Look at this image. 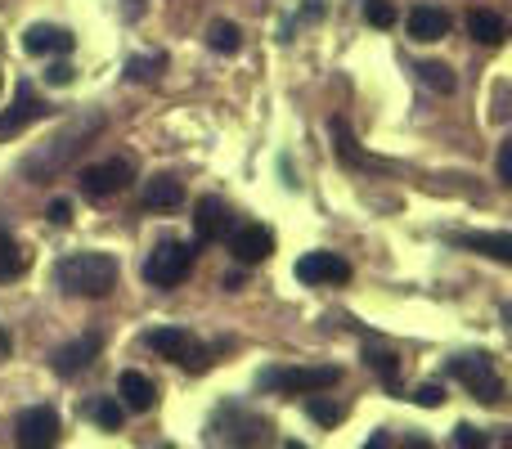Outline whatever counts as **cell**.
Returning a JSON list of instances; mask_svg holds the SVG:
<instances>
[{"label":"cell","mask_w":512,"mask_h":449,"mask_svg":"<svg viewBox=\"0 0 512 449\" xmlns=\"http://www.w3.org/2000/svg\"><path fill=\"white\" fill-rule=\"evenodd\" d=\"M72 45H77V36L68 32V27H50V23H36L23 32V50L27 54H72Z\"/></svg>","instance_id":"14"},{"label":"cell","mask_w":512,"mask_h":449,"mask_svg":"<svg viewBox=\"0 0 512 449\" xmlns=\"http://www.w3.org/2000/svg\"><path fill=\"white\" fill-rule=\"evenodd\" d=\"M364 18L373 27H396V5L391 0H364Z\"/></svg>","instance_id":"28"},{"label":"cell","mask_w":512,"mask_h":449,"mask_svg":"<svg viewBox=\"0 0 512 449\" xmlns=\"http://www.w3.org/2000/svg\"><path fill=\"white\" fill-rule=\"evenodd\" d=\"M450 378H459L481 405H499V400H504V378H499L490 355H454Z\"/></svg>","instance_id":"5"},{"label":"cell","mask_w":512,"mask_h":449,"mask_svg":"<svg viewBox=\"0 0 512 449\" xmlns=\"http://www.w3.org/2000/svg\"><path fill=\"white\" fill-rule=\"evenodd\" d=\"M459 247H468V252H481V256H490V261H499V265H508L512 261V234H459L454 238Z\"/></svg>","instance_id":"17"},{"label":"cell","mask_w":512,"mask_h":449,"mask_svg":"<svg viewBox=\"0 0 512 449\" xmlns=\"http://www.w3.org/2000/svg\"><path fill=\"white\" fill-rule=\"evenodd\" d=\"M14 432H18V445H27V449L54 445V441H59V414H54V409H45V405H32V409H23V414H18Z\"/></svg>","instance_id":"9"},{"label":"cell","mask_w":512,"mask_h":449,"mask_svg":"<svg viewBox=\"0 0 512 449\" xmlns=\"http://www.w3.org/2000/svg\"><path fill=\"white\" fill-rule=\"evenodd\" d=\"M468 32H472V41H481V45H504L508 23L495 14V9H472V14H468Z\"/></svg>","instance_id":"19"},{"label":"cell","mask_w":512,"mask_h":449,"mask_svg":"<svg viewBox=\"0 0 512 449\" xmlns=\"http://www.w3.org/2000/svg\"><path fill=\"white\" fill-rule=\"evenodd\" d=\"M54 279H59V288L68 297H108L117 288V256H108V252L63 256Z\"/></svg>","instance_id":"1"},{"label":"cell","mask_w":512,"mask_h":449,"mask_svg":"<svg viewBox=\"0 0 512 449\" xmlns=\"http://www.w3.org/2000/svg\"><path fill=\"white\" fill-rule=\"evenodd\" d=\"M50 221H54V225H68V221H72V207L63 203V198H54V203H50Z\"/></svg>","instance_id":"33"},{"label":"cell","mask_w":512,"mask_h":449,"mask_svg":"<svg viewBox=\"0 0 512 449\" xmlns=\"http://www.w3.org/2000/svg\"><path fill=\"white\" fill-rule=\"evenodd\" d=\"M230 252L239 256L243 265H261L274 256V234L265 225H239L230 234Z\"/></svg>","instance_id":"12"},{"label":"cell","mask_w":512,"mask_h":449,"mask_svg":"<svg viewBox=\"0 0 512 449\" xmlns=\"http://www.w3.org/2000/svg\"><path fill=\"white\" fill-rule=\"evenodd\" d=\"M117 396H122V405L135 409V414H149V409L158 405V387H153L144 373H135V369L117 378Z\"/></svg>","instance_id":"16"},{"label":"cell","mask_w":512,"mask_h":449,"mask_svg":"<svg viewBox=\"0 0 512 449\" xmlns=\"http://www.w3.org/2000/svg\"><path fill=\"white\" fill-rule=\"evenodd\" d=\"M418 77H423V86L427 90H436V95H454V72L445 68V63H436V59H427V63H418Z\"/></svg>","instance_id":"22"},{"label":"cell","mask_w":512,"mask_h":449,"mask_svg":"<svg viewBox=\"0 0 512 449\" xmlns=\"http://www.w3.org/2000/svg\"><path fill=\"white\" fill-rule=\"evenodd\" d=\"M292 274H297V283L319 288V283H346V279H351V265H346L337 252H306Z\"/></svg>","instance_id":"10"},{"label":"cell","mask_w":512,"mask_h":449,"mask_svg":"<svg viewBox=\"0 0 512 449\" xmlns=\"http://www.w3.org/2000/svg\"><path fill=\"white\" fill-rule=\"evenodd\" d=\"M27 270V256L18 252V243L9 238V229H0V283L5 279H18Z\"/></svg>","instance_id":"21"},{"label":"cell","mask_w":512,"mask_h":449,"mask_svg":"<svg viewBox=\"0 0 512 449\" xmlns=\"http://www.w3.org/2000/svg\"><path fill=\"white\" fill-rule=\"evenodd\" d=\"M207 45H212L216 54H239L243 32L234 23H212V27H207Z\"/></svg>","instance_id":"24"},{"label":"cell","mask_w":512,"mask_h":449,"mask_svg":"<svg viewBox=\"0 0 512 449\" xmlns=\"http://www.w3.org/2000/svg\"><path fill=\"white\" fill-rule=\"evenodd\" d=\"M180 203H185V189H180L176 176H158L144 189V207H149V212H171V207H180Z\"/></svg>","instance_id":"18"},{"label":"cell","mask_w":512,"mask_h":449,"mask_svg":"<svg viewBox=\"0 0 512 449\" xmlns=\"http://www.w3.org/2000/svg\"><path fill=\"white\" fill-rule=\"evenodd\" d=\"M328 131H333V144H337V153H342V162H346V167H364L360 149H355V135H351V126H346L342 117H333V122H328Z\"/></svg>","instance_id":"23"},{"label":"cell","mask_w":512,"mask_h":449,"mask_svg":"<svg viewBox=\"0 0 512 449\" xmlns=\"http://www.w3.org/2000/svg\"><path fill=\"white\" fill-rule=\"evenodd\" d=\"M45 117H50V104H45V99L36 95L27 81H18L14 108H5V113H0V140H5V135H18L23 126H32V122H45Z\"/></svg>","instance_id":"8"},{"label":"cell","mask_w":512,"mask_h":449,"mask_svg":"<svg viewBox=\"0 0 512 449\" xmlns=\"http://www.w3.org/2000/svg\"><path fill=\"white\" fill-rule=\"evenodd\" d=\"M162 68H167V59L162 54H153V59H144V54H135L131 63H126V72H131V81H158Z\"/></svg>","instance_id":"27"},{"label":"cell","mask_w":512,"mask_h":449,"mask_svg":"<svg viewBox=\"0 0 512 449\" xmlns=\"http://www.w3.org/2000/svg\"><path fill=\"white\" fill-rule=\"evenodd\" d=\"M45 81H50V86H68L72 68H68V63H50V68H45Z\"/></svg>","instance_id":"32"},{"label":"cell","mask_w":512,"mask_h":449,"mask_svg":"<svg viewBox=\"0 0 512 449\" xmlns=\"http://www.w3.org/2000/svg\"><path fill=\"white\" fill-rule=\"evenodd\" d=\"M499 185H512V140L499 144Z\"/></svg>","instance_id":"30"},{"label":"cell","mask_w":512,"mask_h":449,"mask_svg":"<svg viewBox=\"0 0 512 449\" xmlns=\"http://www.w3.org/2000/svg\"><path fill=\"white\" fill-rule=\"evenodd\" d=\"M212 423H225V432H221V427H212V441H230V445H256V441H265V432H270V423H265V418H256V414H248L243 405L216 409Z\"/></svg>","instance_id":"7"},{"label":"cell","mask_w":512,"mask_h":449,"mask_svg":"<svg viewBox=\"0 0 512 449\" xmlns=\"http://www.w3.org/2000/svg\"><path fill=\"white\" fill-rule=\"evenodd\" d=\"M364 364H373V369L382 373V382H387L391 391H400V382H396V355H391V351H378V346H364Z\"/></svg>","instance_id":"26"},{"label":"cell","mask_w":512,"mask_h":449,"mask_svg":"<svg viewBox=\"0 0 512 449\" xmlns=\"http://www.w3.org/2000/svg\"><path fill=\"white\" fill-rule=\"evenodd\" d=\"M414 400L423 409H436V405H445V387H436V382H423V387L414 391Z\"/></svg>","instance_id":"29"},{"label":"cell","mask_w":512,"mask_h":449,"mask_svg":"<svg viewBox=\"0 0 512 449\" xmlns=\"http://www.w3.org/2000/svg\"><path fill=\"white\" fill-rule=\"evenodd\" d=\"M405 23H409V36H414V41H441V36L450 32V14L436 5H414Z\"/></svg>","instance_id":"15"},{"label":"cell","mask_w":512,"mask_h":449,"mask_svg":"<svg viewBox=\"0 0 512 449\" xmlns=\"http://www.w3.org/2000/svg\"><path fill=\"white\" fill-rule=\"evenodd\" d=\"M194 256H198L194 243L162 238V243L149 252V261H144V279H149L153 288H180V283L189 279V270H194Z\"/></svg>","instance_id":"3"},{"label":"cell","mask_w":512,"mask_h":449,"mask_svg":"<svg viewBox=\"0 0 512 449\" xmlns=\"http://www.w3.org/2000/svg\"><path fill=\"white\" fill-rule=\"evenodd\" d=\"M131 180H135L131 158H108V162H95V167L81 171L77 185L86 198H113V194H122Z\"/></svg>","instance_id":"6"},{"label":"cell","mask_w":512,"mask_h":449,"mask_svg":"<svg viewBox=\"0 0 512 449\" xmlns=\"http://www.w3.org/2000/svg\"><path fill=\"white\" fill-rule=\"evenodd\" d=\"M144 346H149V351H158L162 360L189 369V373H207V369H212V355H207L203 346L185 333V328H153V333H144Z\"/></svg>","instance_id":"4"},{"label":"cell","mask_w":512,"mask_h":449,"mask_svg":"<svg viewBox=\"0 0 512 449\" xmlns=\"http://www.w3.org/2000/svg\"><path fill=\"white\" fill-rule=\"evenodd\" d=\"M194 229H198V238H203V243H221V238L234 229L230 203H225V198H216V194L198 198V207H194Z\"/></svg>","instance_id":"11"},{"label":"cell","mask_w":512,"mask_h":449,"mask_svg":"<svg viewBox=\"0 0 512 449\" xmlns=\"http://www.w3.org/2000/svg\"><path fill=\"white\" fill-rule=\"evenodd\" d=\"M99 333H86V337H77V342H68V346H59L54 351V373L59 378H77L81 369H90V364L99 360Z\"/></svg>","instance_id":"13"},{"label":"cell","mask_w":512,"mask_h":449,"mask_svg":"<svg viewBox=\"0 0 512 449\" xmlns=\"http://www.w3.org/2000/svg\"><path fill=\"white\" fill-rule=\"evenodd\" d=\"M337 382H342L337 364H297V369H265L256 387L274 391V396H310V391H328Z\"/></svg>","instance_id":"2"},{"label":"cell","mask_w":512,"mask_h":449,"mask_svg":"<svg viewBox=\"0 0 512 449\" xmlns=\"http://www.w3.org/2000/svg\"><path fill=\"white\" fill-rule=\"evenodd\" d=\"M306 414L315 418L319 427H337V423H342L346 409H342V405H333V400H324L319 391H310V396H306Z\"/></svg>","instance_id":"25"},{"label":"cell","mask_w":512,"mask_h":449,"mask_svg":"<svg viewBox=\"0 0 512 449\" xmlns=\"http://www.w3.org/2000/svg\"><path fill=\"white\" fill-rule=\"evenodd\" d=\"M454 445H463V449H468V445H486V436H481L477 427L463 423V427H454Z\"/></svg>","instance_id":"31"},{"label":"cell","mask_w":512,"mask_h":449,"mask_svg":"<svg viewBox=\"0 0 512 449\" xmlns=\"http://www.w3.org/2000/svg\"><path fill=\"white\" fill-rule=\"evenodd\" d=\"M90 418H95L104 432H122L126 405H122V400H113V396H99V400H90Z\"/></svg>","instance_id":"20"}]
</instances>
